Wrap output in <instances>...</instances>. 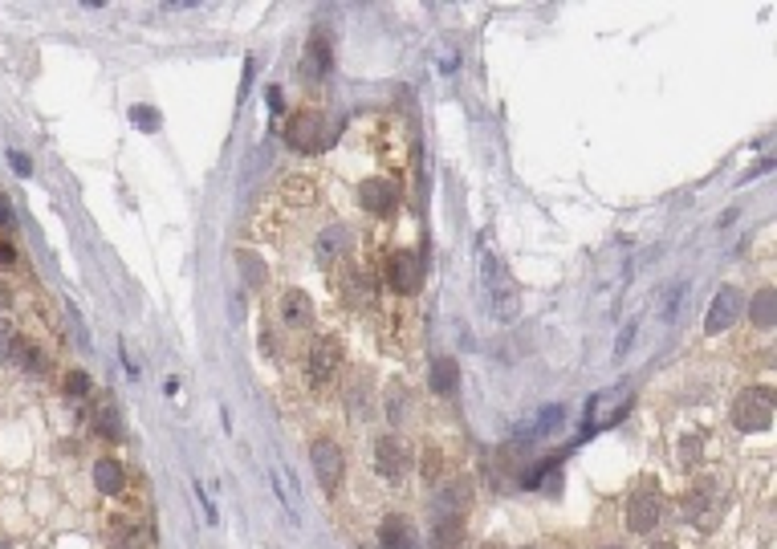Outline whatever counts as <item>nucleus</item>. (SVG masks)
<instances>
[{"instance_id": "6", "label": "nucleus", "mask_w": 777, "mask_h": 549, "mask_svg": "<svg viewBox=\"0 0 777 549\" xmlns=\"http://www.w3.org/2000/svg\"><path fill=\"white\" fill-rule=\"evenodd\" d=\"M309 464H314L317 484H322L326 492H338V484H342V473H346L342 448H338L334 440H314V443H309Z\"/></svg>"}, {"instance_id": "19", "label": "nucleus", "mask_w": 777, "mask_h": 549, "mask_svg": "<svg viewBox=\"0 0 777 549\" xmlns=\"http://www.w3.org/2000/svg\"><path fill=\"white\" fill-rule=\"evenodd\" d=\"M749 322L757 330H773V322H777V293L773 290H761L757 298L749 301Z\"/></svg>"}, {"instance_id": "27", "label": "nucleus", "mask_w": 777, "mask_h": 549, "mask_svg": "<svg viewBox=\"0 0 777 549\" xmlns=\"http://www.w3.org/2000/svg\"><path fill=\"white\" fill-rule=\"evenodd\" d=\"M9 163H12V171H17V175H33V163L20 151H9Z\"/></svg>"}, {"instance_id": "9", "label": "nucleus", "mask_w": 777, "mask_h": 549, "mask_svg": "<svg viewBox=\"0 0 777 549\" xmlns=\"http://www.w3.org/2000/svg\"><path fill=\"white\" fill-rule=\"evenodd\" d=\"M660 492H655V484H643V489H635V497L627 501V529L631 533H652L655 525H660Z\"/></svg>"}, {"instance_id": "11", "label": "nucleus", "mask_w": 777, "mask_h": 549, "mask_svg": "<svg viewBox=\"0 0 777 549\" xmlns=\"http://www.w3.org/2000/svg\"><path fill=\"white\" fill-rule=\"evenodd\" d=\"M379 549H420V533L404 513H391L379 525Z\"/></svg>"}, {"instance_id": "8", "label": "nucleus", "mask_w": 777, "mask_h": 549, "mask_svg": "<svg viewBox=\"0 0 777 549\" xmlns=\"http://www.w3.org/2000/svg\"><path fill=\"white\" fill-rule=\"evenodd\" d=\"M741 309H745V293L737 285H720L709 306V318H704V334H725L741 318Z\"/></svg>"}, {"instance_id": "30", "label": "nucleus", "mask_w": 777, "mask_h": 549, "mask_svg": "<svg viewBox=\"0 0 777 549\" xmlns=\"http://www.w3.org/2000/svg\"><path fill=\"white\" fill-rule=\"evenodd\" d=\"M696 456H701V440H688V443H680V460H696Z\"/></svg>"}, {"instance_id": "5", "label": "nucleus", "mask_w": 777, "mask_h": 549, "mask_svg": "<svg viewBox=\"0 0 777 549\" xmlns=\"http://www.w3.org/2000/svg\"><path fill=\"white\" fill-rule=\"evenodd\" d=\"M338 366H342V342H338L334 334L314 338V342H309V354H306L309 386H326L330 378L338 375Z\"/></svg>"}, {"instance_id": "4", "label": "nucleus", "mask_w": 777, "mask_h": 549, "mask_svg": "<svg viewBox=\"0 0 777 549\" xmlns=\"http://www.w3.org/2000/svg\"><path fill=\"white\" fill-rule=\"evenodd\" d=\"M374 468H379L383 481H404V476L415 468L412 443H407L404 435H383V440L374 443Z\"/></svg>"}, {"instance_id": "1", "label": "nucleus", "mask_w": 777, "mask_h": 549, "mask_svg": "<svg viewBox=\"0 0 777 549\" xmlns=\"http://www.w3.org/2000/svg\"><path fill=\"white\" fill-rule=\"evenodd\" d=\"M480 281H485V306H489L493 318L497 322L517 318L521 314V290H517V281H513V273H509L493 252L480 257Z\"/></svg>"}, {"instance_id": "18", "label": "nucleus", "mask_w": 777, "mask_h": 549, "mask_svg": "<svg viewBox=\"0 0 777 549\" xmlns=\"http://www.w3.org/2000/svg\"><path fill=\"white\" fill-rule=\"evenodd\" d=\"M709 505H717V484H712V481H701L692 492H684L680 509H684V517L704 521V509H709Z\"/></svg>"}, {"instance_id": "26", "label": "nucleus", "mask_w": 777, "mask_h": 549, "mask_svg": "<svg viewBox=\"0 0 777 549\" xmlns=\"http://www.w3.org/2000/svg\"><path fill=\"white\" fill-rule=\"evenodd\" d=\"M342 244H346V232H330V241H322V257L330 260L338 249H342Z\"/></svg>"}, {"instance_id": "33", "label": "nucleus", "mask_w": 777, "mask_h": 549, "mask_svg": "<svg viewBox=\"0 0 777 549\" xmlns=\"http://www.w3.org/2000/svg\"><path fill=\"white\" fill-rule=\"evenodd\" d=\"M12 306V293H9V285H0V309H9Z\"/></svg>"}, {"instance_id": "34", "label": "nucleus", "mask_w": 777, "mask_h": 549, "mask_svg": "<svg viewBox=\"0 0 777 549\" xmlns=\"http://www.w3.org/2000/svg\"><path fill=\"white\" fill-rule=\"evenodd\" d=\"M647 549H676L672 541H655V545H647Z\"/></svg>"}, {"instance_id": "2", "label": "nucleus", "mask_w": 777, "mask_h": 549, "mask_svg": "<svg viewBox=\"0 0 777 549\" xmlns=\"http://www.w3.org/2000/svg\"><path fill=\"white\" fill-rule=\"evenodd\" d=\"M285 143L301 155H317L322 147L330 143V123L322 110L306 107V110H293V118L285 123Z\"/></svg>"}, {"instance_id": "15", "label": "nucleus", "mask_w": 777, "mask_h": 549, "mask_svg": "<svg viewBox=\"0 0 777 549\" xmlns=\"http://www.w3.org/2000/svg\"><path fill=\"white\" fill-rule=\"evenodd\" d=\"M330 61H334V53H330V37L317 29L314 37H309V49H306L301 69H306V77H322V74H330Z\"/></svg>"}, {"instance_id": "7", "label": "nucleus", "mask_w": 777, "mask_h": 549, "mask_svg": "<svg viewBox=\"0 0 777 549\" xmlns=\"http://www.w3.org/2000/svg\"><path fill=\"white\" fill-rule=\"evenodd\" d=\"M387 285H391L395 293H415L423 285V265L420 257H415L412 249H395L391 257H387Z\"/></svg>"}, {"instance_id": "28", "label": "nucleus", "mask_w": 777, "mask_h": 549, "mask_svg": "<svg viewBox=\"0 0 777 549\" xmlns=\"http://www.w3.org/2000/svg\"><path fill=\"white\" fill-rule=\"evenodd\" d=\"M0 228H12V203L4 192H0Z\"/></svg>"}, {"instance_id": "24", "label": "nucleus", "mask_w": 777, "mask_h": 549, "mask_svg": "<svg viewBox=\"0 0 777 549\" xmlns=\"http://www.w3.org/2000/svg\"><path fill=\"white\" fill-rule=\"evenodd\" d=\"M240 265H244V277H249V285H265V265H260L252 252H240Z\"/></svg>"}, {"instance_id": "36", "label": "nucleus", "mask_w": 777, "mask_h": 549, "mask_svg": "<svg viewBox=\"0 0 777 549\" xmlns=\"http://www.w3.org/2000/svg\"><path fill=\"white\" fill-rule=\"evenodd\" d=\"M603 549H623V545H603Z\"/></svg>"}, {"instance_id": "3", "label": "nucleus", "mask_w": 777, "mask_h": 549, "mask_svg": "<svg viewBox=\"0 0 777 549\" xmlns=\"http://www.w3.org/2000/svg\"><path fill=\"white\" fill-rule=\"evenodd\" d=\"M733 424L741 432H769L773 427V391L769 386H745L733 399Z\"/></svg>"}, {"instance_id": "32", "label": "nucleus", "mask_w": 777, "mask_h": 549, "mask_svg": "<svg viewBox=\"0 0 777 549\" xmlns=\"http://www.w3.org/2000/svg\"><path fill=\"white\" fill-rule=\"evenodd\" d=\"M12 260H17V249L9 241H0V265H12Z\"/></svg>"}, {"instance_id": "10", "label": "nucleus", "mask_w": 777, "mask_h": 549, "mask_svg": "<svg viewBox=\"0 0 777 549\" xmlns=\"http://www.w3.org/2000/svg\"><path fill=\"white\" fill-rule=\"evenodd\" d=\"M358 200L371 216H391L399 203V187L391 179H363L358 183Z\"/></svg>"}, {"instance_id": "29", "label": "nucleus", "mask_w": 777, "mask_h": 549, "mask_svg": "<svg viewBox=\"0 0 777 549\" xmlns=\"http://www.w3.org/2000/svg\"><path fill=\"white\" fill-rule=\"evenodd\" d=\"M423 476H428V481H436V476H440V452H428V464H423Z\"/></svg>"}, {"instance_id": "17", "label": "nucleus", "mask_w": 777, "mask_h": 549, "mask_svg": "<svg viewBox=\"0 0 777 549\" xmlns=\"http://www.w3.org/2000/svg\"><path fill=\"white\" fill-rule=\"evenodd\" d=\"M464 545V517H436L432 549H461Z\"/></svg>"}, {"instance_id": "35", "label": "nucleus", "mask_w": 777, "mask_h": 549, "mask_svg": "<svg viewBox=\"0 0 777 549\" xmlns=\"http://www.w3.org/2000/svg\"><path fill=\"white\" fill-rule=\"evenodd\" d=\"M480 549H505V545H480Z\"/></svg>"}, {"instance_id": "25", "label": "nucleus", "mask_w": 777, "mask_h": 549, "mask_svg": "<svg viewBox=\"0 0 777 549\" xmlns=\"http://www.w3.org/2000/svg\"><path fill=\"white\" fill-rule=\"evenodd\" d=\"M17 330L9 326V322H0V362H9L12 358V346H17Z\"/></svg>"}, {"instance_id": "13", "label": "nucleus", "mask_w": 777, "mask_h": 549, "mask_svg": "<svg viewBox=\"0 0 777 549\" xmlns=\"http://www.w3.org/2000/svg\"><path fill=\"white\" fill-rule=\"evenodd\" d=\"M342 301L346 306H371L374 301V277L371 269H363V265H350L342 277Z\"/></svg>"}, {"instance_id": "23", "label": "nucleus", "mask_w": 777, "mask_h": 549, "mask_svg": "<svg viewBox=\"0 0 777 549\" xmlns=\"http://www.w3.org/2000/svg\"><path fill=\"white\" fill-rule=\"evenodd\" d=\"M90 375L86 370H69L66 378H61V391H66V399H86L90 395Z\"/></svg>"}, {"instance_id": "22", "label": "nucleus", "mask_w": 777, "mask_h": 549, "mask_svg": "<svg viewBox=\"0 0 777 549\" xmlns=\"http://www.w3.org/2000/svg\"><path fill=\"white\" fill-rule=\"evenodd\" d=\"M94 427H98V435H106V440H118V435H123V419H118V411L110 403L98 407Z\"/></svg>"}, {"instance_id": "20", "label": "nucleus", "mask_w": 777, "mask_h": 549, "mask_svg": "<svg viewBox=\"0 0 777 549\" xmlns=\"http://www.w3.org/2000/svg\"><path fill=\"white\" fill-rule=\"evenodd\" d=\"M456 383H461V366H456V358H436L432 362V391L436 395H452Z\"/></svg>"}, {"instance_id": "31", "label": "nucleus", "mask_w": 777, "mask_h": 549, "mask_svg": "<svg viewBox=\"0 0 777 549\" xmlns=\"http://www.w3.org/2000/svg\"><path fill=\"white\" fill-rule=\"evenodd\" d=\"M131 115H135V123H139V126H147V131H151V126H155V115H151V110H147V107H135V110H131Z\"/></svg>"}, {"instance_id": "21", "label": "nucleus", "mask_w": 777, "mask_h": 549, "mask_svg": "<svg viewBox=\"0 0 777 549\" xmlns=\"http://www.w3.org/2000/svg\"><path fill=\"white\" fill-rule=\"evenodd\" d=\"M9 362H17L20 370H33V375H41V370H45V354H41L33 342H25V338H17V346H12Z\"/></svg>"}, {"instance_id": "16", "label": "nucleus", "mask_w": 777, "mask_h": 549, "mask_svg": "<svg viewBox=\"0 0 777 549\" xmlns=\"http://www.w3.org/2000/svg\"><path fill=\"white\" fill-rule=\"evenodd\" d=\"M94 484H98V492H102V497H118V492H123V484H126L123 464L110 460V456H106V460H98L94 464Z\"/></svg>"}, {"instance_id": "12", "label": "nucleus", "mask_w": 777, "mask_h": 549, "mask_svg": "<svg viewBox=\"0 0 777 549\" xmlns=\"http://www.w3.org/2000/svg\"><path fill=\"white\" fill-rule=\"evenodd\" d=\"M472 501V484L469 481H448L440 492L432 497V513L436 517H464Z\"/></svg>"}, {"instance_id": "14", "label": "nucleus", "mask_w": 777, "mask_h": 549, "mask_svg": "<svg viewBox=\"0 0 777 549\" xmlns=\"http://www.w3.org/2000/svg\"><path fill=\"white\" fill-rule=\"evenodd\" d=\"M281 318H285V326H293V330L314 326V301H309L301 290H289L285 298H281Z\"/></svg>"}]
</instances>
